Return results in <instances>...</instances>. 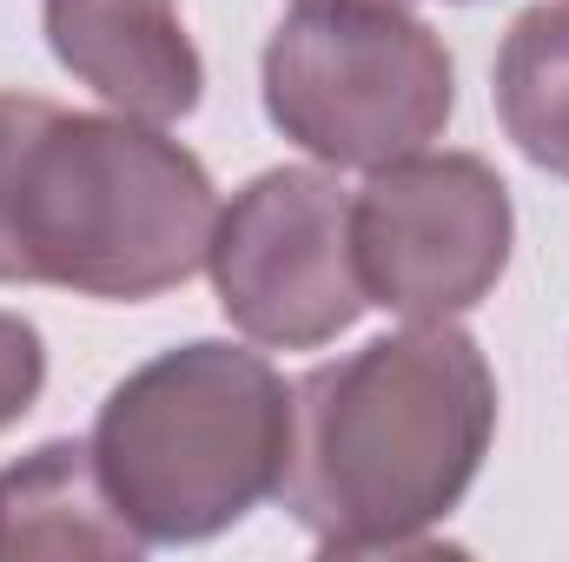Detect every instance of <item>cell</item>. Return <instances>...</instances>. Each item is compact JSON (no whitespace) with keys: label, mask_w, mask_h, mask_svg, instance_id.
Here are the masks:
<instances>
[{"label":"cell","mask_w":569,"mask_h":562,"mask_svg":"<svg viewBox=\"0 0 569 562\" xmlns=\"http://www.w3.org/2000/svg\"><path fill=\"white\" fill-rule=\"evenodd\" d=\"M497 443V371L457 318L311 364L291 384L279 503L325 556H411Z\"/></svg>","instance_id":"obj_1"},{"label":"cell","mask_w":569,"mask_h":562,"mask_svg":"<svg viewBox=\"0 0 569 562\" xmlns=\"http://www.w3.org/2000/svg\"><path fill=\"white\" fill-rule=\"evenodd\" d=\"M212 172L127 113L0 93V284L140 304L206 272Z\"/></svg>","instance_id":"obj_2"},{"label":"cell","mask_w":569,"mask_h":562,"mask_svg":"<svg viewBox=\"0 0 569 562\" xmlns=\"http://www.w3.org/2000/svg\"><path fill=\"white\" fill-rule=\"evenodd\" d=\"M93 463L146 550L212 543L279 496L291 384L232 338H192L127 371L100 418Z\"/></svg>","instance_id":"obj_3"},{"label":"cell","mask_w":569,"mask_h":562,"mask_svg":"<svg viewBox=\"0 0 569 562\" xmlns=\"http://www.w3.org/2000/svg\"><path fill=\"white\" fill-rule=\"evenodd\" d=\"M266 120L331 172H378L443 140L457 67L398 0H298L259 53Z\"/></svg>","instance_id":"obj_4"},{"label":"cell","mask_w":569,"mask_h":562,"mask_svg":"<svg viewBox=\"0 0 569 562\" xmlns=\"http://www.w3.org/2000/svg\"><path fill=\"white\" fill-rule=\"evenodd\" d=\"M510 185L477 152H405L351 192V265L365 304L430 324L477 311L510 272Z\"/></svg>","instance_id":"obj_5"},{"label":"cell","mask_w":569,"mask_h":562,"mask_svg":"<svg viewBox=\"0 0 569 562\" xmlns=\"http://www.w3.org/2000/svg\"><path fill=\"white\" fill-rule=\"evenodd\" d=\"M206 272L239 338L318 351L371 304L351 265V192L331 165H272L219 205Z\"/></svg>","instance_id":"obj_6"},{"label":"cell","mask_w":569,"mask_h":562,"mask_svg":"<svg viewBox=\"0 0 569 562\" xmlns=\"http://www.w3.org/2000/svg\"><path fill=\"white\" fill-rule=\"evenodd\" d=\"M53 60L113 113L172 127L206 100V60L179 0H40Z\"/></svg>","instance_id":"obj_7"},{"label":"cell","mask_w":569,"mask_h":562,"mask_svg":"<svg viewBox=\"0 0 569 562\" xmlns=\"http://www.w3.org/2000/svg\"><path fill=\"white\" fill-rule=\"evenodd\" d=\"M146 543L113 510L93 443L53 436L0 470V556H140Z\"/></svg>","instance_id":"obj_8"},{"label":"cell","mask_w":569,"mask_h":562,"mask_svg":"<svg viewBox=\"0 0 569 562\" xmlns=\"http://www.w3.org/2000/svg\"><path fill=\"white\" fill-rule=\"evenodd\" d=\"M490 100L510 145L537 172L569 179V0H537L510 20L490 67Z\"/></svg>","instance_id":"obj_9"},{"label":"cell","mask_w":569,"mask_h":562,"mask_svg":"<svg viewBox=\"0 0 569 562\" xmlns=\"http://www.w3.org/2000/svg\"><path fill=\"white\" fill-rule=\"evenodd\" d=\"M47 391V338L33 331V318L0 311V430L20 423Z\"/></svg>","instance_id":"obj_10"},{"label":"cell","mask_w":569,"mask_h":562,"mask_svg":"<svg viewBox=\"0 0 569 562\" xmlns=\"http://www.w3.org/2000/svg\"><path fill=\"white\" fill-rule=\"evenodd\" d=\"M398 7H411V0H398Z\"/></svg>","instance_id":"obj_11"}]
</instances>
